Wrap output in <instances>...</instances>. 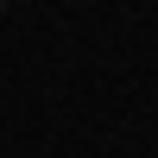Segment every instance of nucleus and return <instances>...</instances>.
I'll return each mask as SVG.
<instances>
[{"label": "nucleus", "mask_w": 158, "mask_h": 158, "mask_svg": "<svg viewBox=\"0 0 158 158\" xmlns=\"http://www.w3.org/2000/svg\"><path fill=\"white\" fill-rule=\"evenodd\" d=\"M0 13H6V6H0Z\"/></svg>", "instance_id": "obj_1"}]
</instances>
